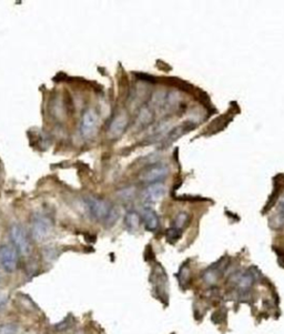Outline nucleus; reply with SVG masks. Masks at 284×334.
Returning a JSON list of instances; mask_svg holds the SVG:
<instances>
[{"mask_svg": "<svg viewBox=\"0 0 284 334\" xmlns=\"http://www.w3.org/2000/svg\"><path fill=\"white\" fill-rule=\"evenodd\" d=\"M11 242L13 247L24 257L29 256L31 253V244L29 241V237L27 234L26 230L20 224H13L9 231Z\"/></svg>", "mask_w": 284, "mask_h": 334, "instance_id": "f257e3e1", "label": "nucleus"}, {"mask_svg": "<svg viewBox=\"0 0 284 334\" xmlns=\"http://www.w3.org/2000/svg\"><path fill=\"white\" fill-rule=\"evenodd\" d=\"M0 265L3 269L13 273L18 267V251L13 245L2 244L0 245Z\"/></svg>", "mask_w": 284, "mask_h": 334, "instance_id": "f03ea898", "label": "nucleus"}, {"mask_svg": "<svg viewBox=\"0 0 284 334\" xmlns=\"http://www.w3.org/2000/svg\"><path fill=\"white\" fill-rule=\"evenodd\" d=\"M87 206L90 214L98 221H106L110 210L112 208L109 202L99 199V198H89L87 200Z\"/></svg>", "mask_w": 284, "mask_h": 334, "instance_id": "7ed1b4c3", "label": "nucleus"}, {"mask_svg": "<svg viewBox=\"0 0 284 334\" xmlns=\"http://www.w3.org/2000/svg\"><path fill=\"white\" fill-rule=\"evenodd\" d=\"M98 124H99L98 114H97V112L93 110V109H88V110L85 111L81 119V126H80L81 134L87 139L91 138L97 131Z\"/></svg>", "mask_w": 284, "mask_h": 334, "instance_id": "20e7f679", "label": "nucleus"}, {"mask_svg": "<svg viewBox=\"0 0 284 334\" xmlns=\"http://www.w3.org/2000/svg\"><path fill=\"white\" fill-rule=\"evenodd\" d=\"M52 229L51 221L46 217L37 215L33 218L31 223L32 235L38 241H43L49 237Z\"/></svg>", "mask_w": 284, "mask_h": 334, "instance_id": "39448f33", "label": "nucleus"}, {"mask_svg": "<svg viewBox=\"0 0 284 334\" xmlns=\"http://www.w3.org/2000/svg\"><path fill=\"white\" fill-rule=\"evenodd\" d=\"M168 174H169L168 166L162 165V163H157V165L150 166L149 168L143 170L140 179L143 182L158 183L159 181L163 180Z\"/></svg>", "mask_w": 284, "mask_h": 334, "instance_id": "423d86ee", "label": "nucleus"}, {"mask_svg": "<svg viewBox=\"0 0 284 334\" xmlns=\"http://www.w3.org/2000/svg\"><path fill=\"white\" fill-rule=\"evenodd\" d=\"M128 120H129L128 115L126 113L122 112L117 114L109 126V130H108L109 138L111 139L119 138L124 132V130H126V128L128 126Z\"/></svg>", "mask_w": 284, "mask_h": 334, "instance_id": "0eeeda50", "label": "nucleus"}, {"mask_svg": "<svg viewBox=\"0 0 284 334\" xmlns=\"http://www.w3.org/2000/svg\"><path fill=\"white\" fill-rule=\"evenodd\" d=\"M151 282L154 283L155 289L157 291V296H164V291H167L168 288V281H167V274H165L164 270L161 265H159V270L156 269L151 274Z\"/></svg>", "mask_w": 284, "mask_h": 334, "instance_id": "6e6552de", "label": "nucleus"}, {"mask_svg": "<svg viewBox=\"0 0 284 334\" xmlns=\"http://www.w3.org/2000/svg\"><path fill=\"white\" fill-rule=\"evenodd\" d=\"M165 191H167V188H165V186L162 185V183H151L148 188H145L142 195L145 201L157 202L162 199L163 195L165 194Z\"/></svg>", "mask_w": 284, "mask_h": 334, "instance_id": "1a4fd4ad", "label": "nucleus"}, {"mask_svg": "<svg viewBox=\"0 0 284 334\" xmlns=\"http://www.w3.org/2000/svg\"><path fill=\"white\" fill-rule=\"evenodd\" d=\"M142 219L144 221L145 229L149 231H156L159 228V217L155 210L151 208H145L142 212Z\"/></svg>", "mask_w": 284, "mask_h": 334, "instance_id": "9d476101", "label": "nucleus"}, {"mask_svg": "<svg viewBox=\"0 0 284 334\" xmlns=\"http://www.w3.org/2000/svg\"><path fill=\"white\" fill-rule=\"evenodd\" d=\"M270 226L272 229L275 230H282L284 229V194L281 197L279 201L278 210L274 213L273 217H271V220H270Z\"/></svg>", "mask_w": 284, "mask_h": 334, "instance_id": "9b49d317", "label": "nucleus"}, {"mask_svg": "<svg viewBox=\"0 0 284 334\" xmlns=\"http://www.w3.org/2000/svg\"><path fill=\"white\" fill-rule=\"evenodd\" d=\"M124 224L131 232H135L140 227V215L135 211H130L124 217Z\"/></svg>", "mask_w": 284, "mask_h": 334, "instance_id": "f8f14e48", "label": "nucleus"}, {"mask_svg": "<svg viewBox=\"0 0 284 334\" xmlns=\"http://www.w3.org/2000/svg\"><path fill=\"white\" fill-rule=\"evenodd\" d=\"M192 125H190V124H184V125H182V126H179V127H177V128H175V129H173V130L169 133V135H168V140L171 142V141H175V140H177L179 137H181V135L182 134H184V133H186V132H188L189 130H191V129H192Z\"/></svg>", "mask_w": 284, "mask_h": 334, "instance_id": "ddd939ff", "label": "nucleus"}, {"mask_svg": "<svg viewBox=\"0 0 284 334\" xmlns=\"http://www.w3.org/2000/svg\"><path fill=\"white\" fill-rule=\"evenodd\" d=\"M190 222V215L185 212H180L175 219V224H173V228H176L177 230L181 231L184 230L188 226Z\"/></svg>", "mask_w": 284, "mask_h": 334, "instance_id": "4468645a", "label": "nucleus"}, {"mask_svg": "<svg viewBox=\"0 0 284 334\" xmlns=\"http://www.w3.org/2000/svg\"><path fill=\"white\" fill-rule=\"evenodd\" d=\"M152 118H154V114L150 111V109L144 107L142 108L140 112H139V121L142 125H148L152 121Z\"/></svg>", "mask_w": 284, "mask_h": 334, "instance_id": "2eb2a0df", "label": "nucleus"}, {"mask_svg": "<svg viewBox=\"0 0 284 334\" xmlns=\"http://www.w3.org/2000/svg\"><path fill=\"white\" fill-rule=\"evenodd\" d=\"M180 237H181V231H179L173 227L169 228L167 230V232H165V238H167V240L172 244L176 243L180 239Z\"/></svg>", "mask_w": 284, "mask_h": 334, "instance_id": "dca6fc26", "label": "nucleus"}, {"mask_svg": "<svg viewBox=\"0 0 284 334\" xmlns=\"http://www.w3.org/2000/svg\"><path fill=\"white\" fill-rule=\"evenodd\" d=\"M120 215V212H119V209L116 208V207H112L111 210H110V212L107 217V219H106V224H108V226H113V224L117 222L118 220V218H119Z\"/></svg>", "mask_w": 284, "mask_h": 334, "instance_id": "f3484780", "label": "nucleus"}, {"mask_svg": "<svg viewBox=\"0 0 284 334\" xmlns=\"http://www.w3.org/2000/svg\"><path fill=\"white\" fill-rule=\"evenodd\" d=\"M18 328L15 324H4L0 325V334H17Z\"/></svg>", "mask_w": 284, "mask_h": 334, "instance_id": "a211bd4d", "label": "nucleus"}, {"mask_svg": "<svg viewBox=\"0 0 284 334\" xmlns=\"http://www.w3.org/2000/svg\"><path fill=\"white\" fill-rule=\"evenodd\" d=\"M189 274H190V269L188 265H183L180 270V273H179V278H180V281L182 282V284H185L189 280Z\"/></svg>", "mask_w": 284, "mask_h": 334, "instance_id": "6ab92c4d", "label": "nucleus"}, {"mask_svg": "<svg viewBox=\"0 0 284 334\" xmlns=\"http://www.w3.org/2000/svg\"><path fill=\"white\" fill-rule=\"evenodd\" d=\"M279 264L282 268H284V254L283 253L279 254Z\"/></svg>", "mask_w": 284, "mask_h": 334, "instance_id": "aec40b11", "label": "nucleus"}]
</instances>
